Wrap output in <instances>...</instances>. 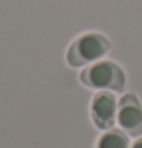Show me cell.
Listing matches in <instances>:
<instances>
[{
    "label": "cell",
    "mask_w": 142,
    "mask_h": 148,
    "mask_svg": "<svg viewBox=\"0 0 142 148\" xmlns=\"http://www.w3.org/2000/svg\"><path fill=\"white\" fill-rule=\"evenodd\" d=\"M81 84L93 90H107L113 93H124L127 87L125 70L118 63L110 60H101L87 66L80 72Z\"/></svg>",
    "instance_id": "obj_1"
},
{
    "label": "cell",
    "mask_w": 142,
    "mask_h": 148,
    "mask_svg": "<svg viewBox=\"0 0 142 148\" xmlns=\"http://www.w3.org/2000/svg\"><path fill=\"white\" fill-rule=\"evenodd\" d=\"M112 49L110 40L101 32H86L70 43L66 52V63L73 69H81L101 61Z\"/></svg>",
    "instance_id": "obj_2"
},
{
    "label": "cell",
    "mask_w": 142,
    "mask_h": 148,
    "mask_svg": "<svg viewBox=\"0 0 142 148\" xmlns=\"http://www.w3.org/2000/svg\"><path fill=\"white\" fill-rule=\"evenodd\" d=\"M116 124L130 138L142 136V102L136 93H124L118 101Z\"/></svg>",
    "instance_id": "obj_3"
},
{
    "label": "cell",
    "mask_w": 142,
    "mask_h": 148,
    "mask_svg": "<svg viewBox=\"0 0 142 148\" xmlns=\"http://www.w3.org/2000/svg\"><path fill=\"white\" fill-rule=\"evenodd\" d=\"M118 116V98L113 92H96L90 101V119L96 130L108 131L115 128Z\"/></svg>",
    "instance_id": "obj_4"
},
{
    "label": "cell",
    "mask_w": 142,
    "mask_h": 148,
    "mask_svg": "<svg viewBox=\"0 0 142 148\" xmlns=\"http://www.w3.org/2000/svg\"><path fill=\"white\" fill-rule=\"evenodd\" d=\"M95 148H130V136L119 128L102 131L96 139Z\"/></svg>",
    "instance_id": "obj_5"
},
{
    "label": "cell",
    "mask_w": 142,
    "mask_h": 148,
    "mask_svg": "<svg viewBox=\"0 0 142 148\" xmlns=\"http://www.w3.org/2000/svg\"><path fill=\"white\" fill-rule=\"evenodd\" d=\"M130 148H142V136L136 139V140L133 142V144L130 145Z\"/></svg>",
    "instance_id": "obj_6"
}]
</instances>
